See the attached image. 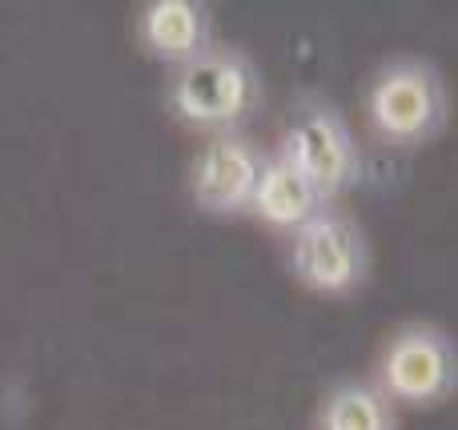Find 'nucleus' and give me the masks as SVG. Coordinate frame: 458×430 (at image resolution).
<instances>
[{"instance_id":"1","label":"nucleus","mask_w":458,"mask_h":430,"mask_svg":"<svg viewBox=\"0 0 458 430\" xmlns=\"http://www.w3.org/2000/svg\"><path fill=\"white\" fill-rule=\"evenodd\" d=\"M253 105V69L237 53L225 48H201L198 56L177 64L169 85V109L177 121L193 129L222 133L242 121Z\"/></svg>"},{"instance_id":"2","label":"nucleus","mask_w":458,"mask_h":430,"mask_svg":"<svg viewBox=\"0 0 458 430\" xmlns=\"http://www.w3.org/2000/svg\"><path fill=\"white\" fill-rule=\"evenodd\" d=\"M366 121L370 133L386 145H419L443 121V89L438 77L419 61H394L378 69L366 89Z\"/></svg>"},{"instance_id":"3","label":"nucleus","mask_w":458,"mask_h":430,"mask_svg":"<svg viewBox=\"0 0 458 430\" xmlns=\"http://www.w3.org/2000/svg\"><path fill=\"white\" fill-rule=\"evenodd\" d=\"M454 350L435 326H403L378 358V391L390 402H438L454 386Z\"/></svg>"},{"instance_id":"4","label":"nucleus","mask_w":458,"mask_h":430,"mask_svg":"<svg viewBox=\"0 0 458 430\" xmlns=\"http://www.w3.org/2000/svg\"><path fill=\"white\" fill-rule=\"evenodd\" d=\"M290 270L314 294H350L366 270L358 230L346 217L318 209L306 225L290 233Z\"/></svg>"},{"instance_id":"5","label":"nucleus","mask_w":458,"mask_h":430,"mask_svg":"<svg viewBox=\"0 0 458 430\" xmlns=\"http://www.w3.org/2000/svg\"><path fill=\"white\" fill-rule=\"evenodd\" d=\"M277 157L301 173V181L318 193L322 201L338 198L354 177V141H350L346 125L330 117L326 109H301L282 133Z\"/></svg>"},{"instance_id":"6","label":"nucleus","mask_w":458,"mask_h":430,"mask_svg":"<svg viewBox=\"0 0 458 430\" xmlns=\"http://www.w3.org/2000/svg\"><path fill=\"white\" fill-rule=\"evenodd\" d=\"M261 157L233 133L209 137L190 169V193L206 214H242L253 201Z\"/></svg>"},{"instance_id":"7","label":"nucleus","mask_w":458,"mask_h":430,"mask_svg":"<svg viewBox=\"0 0 458 430\" xmlns=\"http://www.w3.org/2000/svg\"><path fill=\"white\" fill-rule=\"evenodd\" d=\"M318 209H322V198L301 181V173H293L277 153L261 161V173H258L253 201H250L253 217H261V222L274 225V230H290L293 233L298 225H306Z\"/></svg>"},{"instance_id":"8","label":"nucleus","mask_w":458,"mask_h":430,"mask_svg":"<svg viewBox=\"0 0 458 430\" xmlns=\"http://www.w3.org/2000/svg\"><path fill=\"white\" fill-rule=\"evenodd\" d=\"M141 40L165 61H190L206 45V13L193 0H153L141 8Z\"/></svg>"},{"instance_id":"9","label":"nucleus","mask_w":458,"mask_h":430,"mask_svg":"<svg viewBox=\"0 0 458 430\" xmlns=\"http://www.w3.org/2000/svg\"><path fill=\"white\" fill-rule=\"evenodd\" d=\"M318 430H394L390 399L374 383H346L326 399Z\"/></svg>"}]
</instances>
